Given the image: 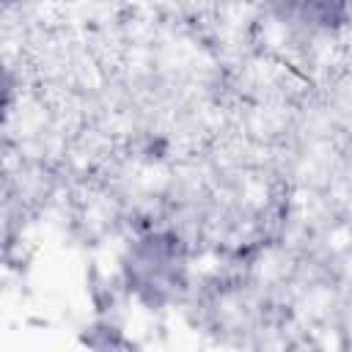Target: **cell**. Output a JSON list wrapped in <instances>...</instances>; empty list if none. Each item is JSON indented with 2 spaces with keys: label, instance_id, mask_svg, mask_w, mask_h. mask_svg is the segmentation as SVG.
Here are the masks:
<instances>
[{
  "label": "cell",
  "instance_id": "1",
  "mask_svg": "<svg viewBox=\"0 0 352 352\" xmlns=\"http://www.w3.org/2000/svg\"><path fill=\"white\" fill-rule=\"evenodd\" d=\"M302 16L316 28H330L344 19V0H300Z\"/></svg>",
  "mask_w": 352,
  "mask_h": 352
}]
</instances>
